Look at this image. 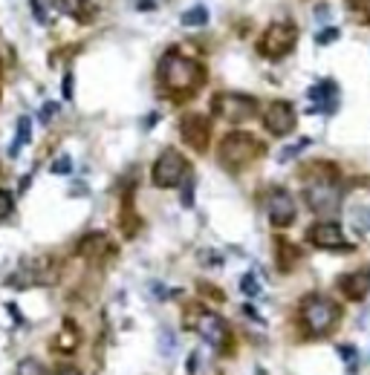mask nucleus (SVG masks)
Here are the masks:
<instances>
[{"label":"nucleus","instance_id":"2eb2a0df","mask_svg":"<svg viewBox=\"0 0 370 375\" xmlns=\"http://www.w3.org/2000/svg\"><path fill=\"white\" fill-rule=\"evenodd\" d=\"M29 139H32V121H29V116H20L18 118V133H15L12 145H9V156H12V159H18L20 150L29 145Z\"/></svg>","mask_w":370,"mask_h":375},{"label":"nucleus","instance_id":"393cba45","mask_svg":"<svg viewBox=\"0 0 370 375\" xmlns=\"http://www.w3.org/2000/svg\"><path fill=\"white\" fill-rule=\"evenodd\" d=\"M61 96H64L67 102L73 99V73H67L64 81H61Z\"/></svg>","mask_w":370,"mask_h":375},{"label":"nucleus","instance_id":"aec40b11","mask_svg":"<svg viewBox=\"0 0 370 375\" xmlns=\"http://www.w3.org/2000/svg\"><path fill=\"white\" fill-rule=\"evenodd\" d=\"M15 372L18 375H44V364L38 358H20Z\"/></svg>","mask_w":370,"mask_h":375},{"label":"nucleus","instance_id":"cd10ccee","mask_svg":"<svg viewBox=\"0 0 370 375\" xmlns=\"http://www.w3.org/2000/svg\"><path fill=\"white\" fill-rule=\"evenodd\" d=\"M182 205H185V208L194 205V188H191V185H185V191H182Z\"/></svg>","mask_w":370,"mask_h":375},{"label":"nucleus","instance_id":"ddd939ff","mask_svg":"<svg viewBox=\"0 0 370 375\" xmlns=\"http://www.w3.org/2000/svg\"><path fill=\"white\" fill-rule=\"evenodd\" d=\"M338 289L347 300H364V295L370 292V271H353V274H345L338 280Z\"/></svg>","mask_w":370,"mask_h":375},{"label":"nucleus","instance_id":"0eeeda50","mask_svg":"<svg viewBox=\"0 0 370 375\" xmlns=\"http://www.w3.org/2000/svg\"><path fill=\"white\" fill-rule=\"evenodd\" d=\"M211 113L223 121H249L258 113V99L243 96V92H217L211 102Z\"/></svg>","mask_w":370,"mask_h":375},{"label":"nucleus","instance_id":"c85d7f7f","mask_svg":"<svg viewBox=\"0 0 370 375\" xmlns=\"http://www.w3.org/2000/svg\"><path fill=\"white\" fill-rule=\"evenodd\" d=\"M32 15H35L41 23H47V9L41 6V0H32Z\"/></svg>","mask_w":370,"mask_h":375},{"label":"nucleus","instance_id":"4468645a","mask_svg":"<svg viewBox=\"0 0 370 375\" xmlns=\"http://www.w3.org/2000/svg\"><path fill=\"white\" fill-rule=\"evenodd\" d=\"M275 260H278V269L281 271H292L295 266H298V260H301V248L298 245H292V242H287L284 237H278L275 240Z\"/></svg>","mask_w":370,"mask_h":375},{"label":"nucleus","instance_id":"a878e982","mask_svg":"<svg viewBox=\"0 0 370 375\" xmlns=\"http://www.w3.org/2000/svg\"><path fill=\"white\" fill-rule=\"evenodd\" d=\"M55 113H58V104H55V102H49V104H44V107H41V121H44V124H49Z\"/></svg>","mask_w":370,"mask_h":375},{"label":"nucleus","instance_id":"a211bd4d","mask_svg":"<svg viewBox=\"0 0 370 375\" xmlns=\"http://www.w3.org/2000/svg\"><path fill=\"white\" fill-rule=\"evenodd\" d=\"M335 92H338V87L333 84V81H321V84H316V87H310V96L313 102H330V99H335Z\"/></svg>","mask_w":370,"mask_h":375},{"label":"nucleus","instance_id":"b1692460","mask_svg":"<svg viewBox=\"0 0 370 375\" xmlns=\"http://www.w3.org/2000/svg\"><path fill=\"white\" fill-rule=\"evenodd\" d=\"M52 173H58V176H64V173H70L73 171V159L70 156H58V159L52 162V168H49Z\"/></svg>","mask_w":370,"mask_h":375},{"label":"nucleus","instance_id":"20e7f679","mask_svg":"<svg viewBox=\"0 0 370 375\" xmlns=\"http://www.w3.org/2000/svg\"><path fill=\"white\" fill-rule=\"evenodd\" d=\"M263 153H266V145L258 136L237 130V133H226L220 139V145H217V162L226 171L237 173V171H246L255 159H261Z\"/></svg>","mask_w":370,"mask_h":375},{"label":"nucleus","instance_id":"2f4dec72","mask_svg":"<svg viewBox=\"0 0 370 375\" xmlns=\"http://www.w3.org/2000/svg\"><path fill=\"white\" fill-rule=\"evenodd\" d=\"M136 6H139V9H153V6H157V4H153V0H139Z\"/></svg>","mask_w":370,"mask_h":375},{"label":"nucleus","instance_id":"dca6fc26","mask_svg":"<svg viewBox=\"0 0 370 375\" xmlns=\"http://www.w3.org/2000/svg\"><path fill=\"white\" fill-rule=\"evenodd\" d=\"M105 248H107V237L102 231H92L78 242V254L81 257H99V254H105Z\"/></svg>","mask_w":370,"mask_h":375},{"label":"nucleus","instance_id":"423d86ee","mask_svg":"<svg viewBox=\"0 0 370 375\" xmlns=\"http://www.w3.org/2000/svg\"><path fill=\"white\" fill-rule=\"evenodd\" d=\"M189 173H191L189 159H185L179 150L165 147V150L157 156V162H153L150 179H153V185H157V188H177Z\"/></svg>","mask_w":370,"mask_h":375},{"label":"nucleus","instance_id":"6e6552de","mask_svg":"<svg viewBox=\"0 0 370 375\" xmlns=\"http://www.w3.org/2000/svg\"><path fill=\"white\" fill-rule=\"evenodd\" d=\"M295 41H298V29H295V23L292 20H275L266 32H263V38L258 41V52L263 55V58H284L292 47H295Z\"/></svg>","mask_w":370,"mask_h":375},{"label":"nucleus","instance_id":"f03ea898","mask_svg":"<svg viewBox=\"0 0 370 375\" xmlns=\"http://www.w3.org/2000/svg\"><path fill=\"white\" fill-rule=\"evenodd\" d=\"M160 84L165 87V92L171 99H191L205 84V67L189 55H179L177 49H168L160 61Z\"/></svg>","mask_w":370,"mask_h":375},{"label":"nucleus","instance_id":"4be33fe9","mask_svg":"<svg viewBox=\"0 0 370 375\" xmlns=\"http://www.w3.org/2000/svg\"><path fill=\"white\" fill-rule=\"evenodd\" d=\"M306 147H310V139H301V142H295V145L284 147L281 153H278V159H281V162H290V159H295V156H298L301 150H306Z\"/></svg>","mask_w":370,"mask_h":375},{"label":"nucleus","instance_id":"f8f14e48","mask_svg":"<svg viewBox=\"0 0 370 375\" xmlns=\"http://www.w3.org/2000/svg\"><path fill=\"white\" fill-rule=\"evenodd\" d=\"M263 128L278 139L290 136L295 130V107L290 102H272L263 113Z\"/></svg>","mask_w":370,"mask_h":375},{"label":"nucleus","instance_id":"c756f323","mask_svg":"<svg viewBox=\"0 0 370 375\" xmlns=\"http://www.w3.org/2000/svg\"><path fill=\"white\" fill-rule=\"evenodd\" d=\"M55 375H81V369H76V367H58Z\"/></svg>","mask_w":370,"mask_h":375},{"label":"nucleus","instance_id":"6ab92c4d","mask_svg":"<svg viewBox=\"0 0 370 375\" xmlns=\"http://www.w3.org/2000/svg\"><path fill=\"white\" fill-rule=\"evenodd\" d=\"M345 4L359 23H370V0H345Z\"/></svg>","mask_w":370,"mask_h":375},{"label":"nucleus","instance_id":"39448f33","mask_svg":"<svg viewBox=\"0 0 370 375\" xmlns=\"http://www.w3.org/2000/svg\"><path fill=\"white\" fill-rule=\"evenodd\" d=\"M338 321H342V306L335 300L324 297V295H306L301 300V324L306 326V332L321 338V335H330Z\"/></svg>","mask_w":370,"mask_h":375},{"label":"nucleus","instance_id":"f3484780","mask_svg":"<svg viewBox=\"0 0 370 375\" xmlns=\"http://www.w3.org/2000/svg\"><path fill=\"white\" fill-rule=\"evenodd\" d=\"M208 23V9L205 6H194L182 15V26H189V29H200Z\"/></svg>","mask_w":370,"mask_h":375},{"label":"nucleus","instance_id":"412c9836","mask_svg":"<svg viewBox=\"0 0 370 375\" xmlns=\"http://www.w3.org/2000/svg\"><path fill=\"white\" fill-rule=\"evenodd\" d=\"M12 211H15V194L6 191V188H0V220H6Z\"/></svg>","mask_w":370,"mask_h":375},{"label":"nucleus","instance_id":"5701e85b","mask_svg":"<svg viewBox=\"0 0 370 375\" xmlns=\"http://www.w3.org/2000/svg\"><path fill=\"white\" fill-rule=\"evenodd\" d=\"M240 289L249 295V297H258L261 295V283H258V277L255 274H246L243 280H240Z\"/></svg>","mask_w":370,"mask_h":375},{"label":"nucleus","instance_id":"9d476101","mask_svg":"<svg viewBox=\"0 0 370 375\" xmlns=\"http://www.w3.org/2000/svg\"><path fill=\"white\" fill-rule=\"evenodd\" d=\"M179 136H182V142L189 145L191 150L205 153L208 150V139H211V121H208V116H200V113L182 116V121H179Z\"/></svg>","mask_w":370,"mask_h":375},{"label":"nucleus","instance_id":"1a4fd4ad","mask_svg":"<svg viewBox=\"0 0 370 375\" xmlns=\"http://www.w3.org/2000/svg\"><path fill=\"white\" fill-rule=\"evenodd\" d=\"M266 211H269V223H272L275 228H287V226H292V223H295V214H298L292 194L287 191V188H281V185H272V188H269Z\"/></svg>","mask_w":370,"mask_h":375},{"label":"nucleus","instance_id":"f257e3e1","mask_svg":"<svg viewBox=\"0 0 370 375\" xmlns=\"http://www.w3.org/2000/svg\"><path fill=\"white\" fill-rule=\"evenodd\" d=\"M304 185V202L316 214H335L345 199V179L333 162H306L298 173Z\"/></svg>","mask_w":370,"mask_h":375},{"label":"nucleus","instance_id":"7ed1b4c3","mask_svg":"<svg viewBox=\"0 0 370 375\" xmlns=\"http://www.w3.org/2000/svg\"><path fill=\"white\" fill-rule=\"evenodd\" d=\"M182 324L189 329H197L211 347H217L223 355H232L234 352V340H232V332L226 326L223 318H217L214 312H208L203 303H189L182 309Z\"/></svg>","mask_w":370,"mask_h":375},{"label":"nucleus","instance_id":"9b49d317","mask_svg":"<svg viewBox=\"0 0 370 375\" xmlns=\"http://www.w3.org/2000/svg\"><path fill=\"white\" fill-rule=\"evenodd\" d=\"M306 240H310L316 248H324V252H353V245L347 242L342 226H335V223H316V226H310Z\"/></svg>","mask_w":370,"mask_h":375},{"label":"nucleus","instance_id":"bb28decb","mask_svg":"<svg viewBox=\"0 0 370 375\" xmlns=\"http://www.w3.org/2000/svg\"><path fill=\"white\" fill-rule=\"evenodd\" d=\"M338 38V29H327V32H318L316 35V44L321 47V44H330V41H335Z\"/></svg>","mask_w":370,"mask_h":375},{"label":"nucleus","instance_id":"7c9ffc66","mask_svg":"<svg viewBox=\"0 0 370 375\" xmlns=\"http://www.w3.org/2000/svg\"><path fill=\"white\" fill-rule=\"evenodd\" d=\"M342 358L345 361H356V350L353 347H342Z\"/></svg>","mask_w":370,"mask_h":375}]
</instances>
